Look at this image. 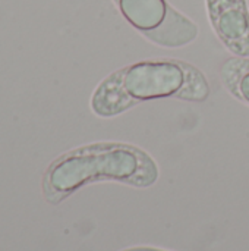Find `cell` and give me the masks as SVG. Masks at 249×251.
<instances>
[{
	"label": "cell",
	"instance_id": "6da1fadb",
	"mask_svg": "<svg viewBox=\"0 0 249 251\" xmlns=\"http://www.w3.org/2000/svg\"><path fill=\"white\" fill-rule=\"evenodd\" d=\"M145 154L125 146L97 147L95 154L66 156L53 166L50 181L56 190H70L94 176L129 179L139 168Z\"/></svg>",
	"mask_w": 249,
	"mask_h": 251
},
{
	"label": "cell",
	"instance_id": "7a4b0ae2",
	"mask_svg": "<svg viewBox=\"0 0 249 251\" xmlns=\"http://www.w3.org/2000/svg\"><path fill=\"white\" fill-rule=\"evenodd\" d=\"M120 78L129 99L150 100L181 93L185 84V71L182 65L169 60L141 62L120 71Z\"/></svg>",
	"mask_w": 249,
	"mask_h": 251
},
{
	"label": "cell",
	"instance_id": "3957f363",
	"mask_svg": "<svg viewBox=\"0 0 249 251\" xmlns=\"http://www.w3.org/2000/svg\"><path fill=\"white\" fill-rule=\"evenodd\" d=\"M211 21L222 40L236 53L249 54V15L244 0H208Z\"/></svg>",
	"mask_w": 249,
	"mask_h": 251
},
{
	"label": "cell",
	"instance_id": "277c9868",
	"mask_svg": "<svg viewBox=\"0 0 249 251\" xmlns=\"http://www.w3.org/2000/svg\"><path fill=\"white\" fill-rule=\"evenodd\" d=\"M197 32L198 31L194 22L169 6L163 22L157 28L145 31L144 34L157 44L166 47H179L191 43L197 37Z\"/></svg>",
	"mask_w": 249,
	"mask_h": 251
},
{
	"label": "cell",
	"instance_id": "5b68a950",
	"mask_svg": "<svg viewBox=\"0 0 249 251\" xmlns=\"http://www.w3.org/2000/svg\"><path fill=\"white\" fill-rule=\"evenodd\" d=\"M117 4L123 16L142 32L157 28L169 7L164 0H119Z\"/></svg>",
	"mask_w": 249,
	"mask_h": 251
},
{
	"label": "cell",
	"instance_id": "8992f818",
	"mask_svg": "<svg viewBox=\"0 0 249 251\" xmlns=\"http://www.w3.org/2000/svg\"><path fill=\"white\" fill-rule=\"evenodd\" d=\"M239 90H241L242 97L249 101V72H247V74L242 76L241 84H239Z\"/></svg>",
	"mask_w": 249,
	"mask_h": 251
},
{
	"label": "cell",
	"instance_id": "52a82bcc",
	"mask_svg": "<svg viewBox=\"0 0 249 251\" xmlns=\"http://www.w3.org/2000/svg\"><path fill=\"white\" fill-rule=\"evenodd\" d=\"M128 251H158V250H151V249H134V250H128Z\"/></svg>",
	"mask_w": 249,
	"mask_h": 251
},
{
	"label": "cell",
	"instance_id": "ba28073f",
	"mask_svg": "<svg viewBox=\"0 0 249 251\" xmlns=\"http://www.w3.org/2000/svg\"><path fill=\"white\" fill-rule=\"evenodd\" d=\"M116 1H119V0H116Z\"/></svg>",
	"mask_w": 249,
	"mask_h": 251
}]
</instances>
